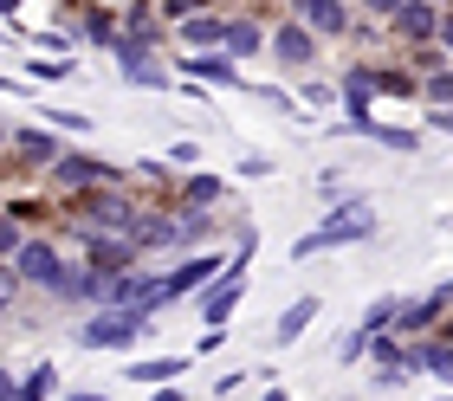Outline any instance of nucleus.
Returning <instances> with one entry per match:
<instances>
[{
    "label": "nucleus",
    "instance_id": "55",
    "mask_svg": "<svg viewBox=\"0 0 453 401\" xmlns=\"http://www.w3.org/2000/svg\"><path fill=\"white\" fill-rule=\"evenodd\" d=\"M65 401H111L104 389H78V395H65Z\"/></svg>",
    "mask_w": 453,
    "mask_h": 401
},
{
    "label": "nucleus",
    "instance_id": "32",
    "mask_svg": "<svg viewBox=\"0 0 453 401\" xmlns=\"http://www.w3.org/2000/svg\"><path fill=\"white\" fill-rule=\"evenodd\" d=\"M39 123H52L58 136H65V130H91L85 111H58V104H39Z\"/></svg>",
    "mask_w": 453,
    "mask_h": 401
},
{
    "label": "nucleus",
    "instance_id": "49",
    "mask_svg": "<svg viewBox=\"0 0 453 401\" xmlns=\"http://www.w3.org/2000/svg\"><path fill=\"white\" fill-rule=\"evenodd\" d=\"M246 382H253V369H226V375H220V382H214V395H240Z\"/></svg>",
    "mask_w": 453,
    "mask_h": 401
},
{
    "label": "nucleus",
    "instance_id": "50",
    "mask_svg": "<svg viewBox=\"0 0 453 401\" xmlns=\"http://www.w3.org/2000/svg\"><path fill=\"white\" fill-rule=\"evenodd\" d=\"M214 350H226V324H208V330H201V356H214Z\"/></svg>",
    "mask_w": 453,
    "mask_h": 401
},
{
    "label": "nucleus",
    "instance_id": "27",
    "mask_svg": "<svg viewBox=\"0 0 453 401\" xmlns=\"http://www.w3.org/2000/svg\"><path fill=\"white\" fill-rule=\"evenodd\" d=\"M52 395H58V363H52V356H39V363L13 382V401H52Z\"/></svg>",
    "mask_w": 453,
    "mask_h": 401
},
{
    "label": "nucleus",
    "instance_id": "36",
    "mask_svg": "<svg viewBox=\"0 0 453 401\" xmlns=\"http://www.w3.org/2000/svg\"><path fill=\"white\" fill-rule=\"evenodd\" d=\"M7 214H13L19 227H39V220H46V201H39V195H13V201H7Z\"/></svg>",
    "mask_w": 453,
    "mask_h": 401
},
{
    "label": "nucleus",
    "instance_id": "19",
    "mask_svg": "<svg viewBox=\"0 0 453 401\" xmlns=\"http://www.w3.org/2000/svg\"><path fill=\"white\" fill-rule=\"evenodd\" d=\"M65 33H72V46L111 52L123 27H117V13H111V7H97V0H85V7H72V27H65Z\"/></svg>",
    "mask_w": 453,
    "mask_h": 401
},
{
    "label": "nucleus",
    "instance_id": "16",
    "mask_svg": "<svg viewBox=\"0 0 453 401\" xmlns=\"http://www.w3.org/2000/svg\"><path fill=\"white\" fill-rule=\"evenodd\" d=\"M402 363H408V375H434L441 389H453V343H447L441 330H427V336H408Z\"/></svg>",
    "mask_w": 453,
    "mask_h": 401
},
{
    "label": "nucleus",
    "instance_id": "59",
    "mask_svg": "<svg viewBox=\"0 0 453 401\" xmlns=\"http://www.w3.org/2000/svg\"><path fill=\"white\" fill-rule=\"evenodd\" d=\"M0 156H7V130H0Z\"/></svg>",
    "mask_w": 453,
    "mask_h": 401
},
{
    "label": "nucleus",
    "instance_id": "2",
    "mask_svg": "<svg viewBox=\"0 0 453 401\" xmlns=\"http://www.w3.org/2000/svg\"><path fill=\"white\" fill-rule=\"evenodd\" d=\"M142 336H156V311H111V305H97L78 318V350H117V356H136Z\"/></svg>",
    "mask_w": 453,
    "mask_h": 401
},
{
    "label": "nucleus",
    "instance_id": "4",
    "mask_svg": "<svg viewBox=\"0 0 453 401\" xmlns=\"http://www.w3.org/2000/svg\"><path fill=\"white\" fill-rule=\"evenodd\" d=\"M111 181H130V168H117L104 156H85V150H58V162L46 168V188L65 195V201L91 195V188H111Z\"/></svg>",
    "mask_w": 453,
    "mask_h": 401
},
{
    "label": "nucleus",
    "instance_id": "6",
    "mask_svg": "<svg viewBox=\"0 0 453 401\" xmlns=\"http://www.w3.org/2000/svg\"><path fill=\"white\" fill-rule=\"evenodd\" d=\"M7 266H13V279H19V285H33V291H46V298H52L58 272H65V252H58V240H52V234H27Z\"/></svg>",
    "mask_w": 453,
    "mask_h": 401
},
{
    "label": "nucleus",
    "instance_id": "26",
    "mask_svg": "<svg viewBox=\"0 0 453 401\" xmlns=\"http://www.w3.org/2000/svg\"><path fill=\"white\" fill-rule=\"evenodd\" d=\"M369 97H395V104H408V97H421V78L408 72V66H376V58H369Z\"/></svg>",
    "mask_w": 453,
    "mask_h": 401
},
{
    "label": "nucleus",
    "instance_id": "29",
    "mask_svg": "<svg viewBox=\"0 0 453 401\" xmlns=\"http://www.w3.org/2000/svg\"><path fill=\"white\" fill-rule=\"evenodd\" d=\"M214 240V214H201V207H181V252H201Z\"/></svg>",
    "mask_w": 453,
    "mask_h": 401
},
{
    "label": "nucleus",
    "instance_id": "28",
    "mask_svg": "<svg viewBox=\"0 0 453 401\" xmlns=\"http://www.w3.org/2000/svg\"><path fill=\"white\" fill-rule=\"evenodd\" d=\"M402 350H408V343H402L395 330H369V363H376V369H408Z\"/></svg>",
    "mask_w": 453,
    "mask_h": 401
},
{
    "label": "nucleus",
    "instance_id": "8",
    "mask_svg": "<svg viewBox=\"0 0 453 401\" xmlns=\"http://www.w3.org/2000/svg\"><path fill=\"white\" fill-rule=\"evenodd\" d=\"M111 58H117V78L130 84V91H169V66H162V52H150V46H136V39H123L117 33V46H111Z\"/></svg>",
    "mask_w": 453,
    "mask_h": 401
},
{
    "label": "nucleus",
    "instance_id": "53",
    "mask_svg": "<svg viewBox=\"0 0 453 401\" xmlns=\"http://www.w3.org/2000/svg\"><path fill=\"white\" fill-rule=\"evenodd\" d=\"M150 401H188V389H169V382H156V395Z\"/></svg>",
    "mask_w": 453,
    "mask_h": 401
},
{
    "label": "nucleus",
    "instance_id": "39",
    "mask_svg": "<svg viewBox=\"0 0 453 401\" xmlns=\"http://www.w3.org/2000/svg\"><path fill=\"white\" fill-rule=\"evenodd\" d=\"M33 46L46 52V58H72V33H58V27H46V33H33Z\"/></svg>",
    "mask_w": 453,
    "mask_h": 401
},
{
    "label": "nucleus",
    "instance_id": "24",
    "mask_svg": "<svg viewBox=\"0 0 453 401\" xmlns=\"http://www.w3.org/2000/svg\"><path fill=\"white\" fill-rule=\"evenodd\" d=\"M220 52H226V58H240V66H246V58H259V52H265V27H259L253 13H226Z\"/></svg>",
    "mask_w": 453,
    "mask_h": 401
},
{
    "label": "nucleus",
    "instance_id": "34",
    "mask_svg": "<svg viewBox=\"0 0 453 401\" xmlns=\"http://www.w3.org/2000/svg\"><path fill=\"white\" fill-rule=\"evenodd\" d=\"M337 363H343V369H357V363H369V330H363V324H357V330H349L343 343H337Z\"/></svg>",
    "mask_w": 453,
    "mask_h": 401
},
{
    "label": "nucleus",
    "instance_id": "9",
    "mask_svg": "<svg viewBox=\"0 0 453 401\" xmlns=\"http://www.w3.org/2000/svg\"><path fill=\"white\" fill-rule=\"evenodd\" d=\"M246 272L253 266H240V259H226L214 279H208V291H195V305H201V324H226L240 311V298H246Z\"/></svg>",
    "mask_w": 453,
    "mask_h": 401
},
{
    "label": "nucleus",
    "instance_id": "37",
    "mask_svg": "<svg viewBox=\"0 0 453 401\" xmlns=\"http://www.w3.org/2000/svg\"><path fill=\"white\" fill-rule=\"evenodd\" d=\"M19 240H27V227H19V220L7 214V207H0V266H7L13 252H19Z\"/></svg>",
    "mask_w": 453,
    "mask_h": 401
},
{
    "label": "nucleus",
    "instance_id": "45",
    "mask_svg": "<svg viewBox=\"0 0 453 401\" xmlns=\"http://www.w3.org/2000/svg\"><path fill=\"white\" fill-rule=\"evenodd\" d=\"M19 291H27V285L13 279V266H0V318H7V311H13V298H19Z\"/></svg>",
    "mask_w": 453,
    "mask_h": 401
},
{
    "label": "nucleus",
    "instance_id": "54",
    "mask_svg": "<svg viewBox=\"0 0 453 401\" xmlns=\"http://www.w3.org/2000/svg\"><path fill=\"white\" fill-rule=\"evenodd\" d=\"M13 382H19V375H13V369H0V401H13Z\"/></svg>",
    "mask_w": 453,
    "mask_h": 401
},
{
    "label": "nucleus",
    "instance_id": "46",
    "mask_svg": "<svg viewBox=\"0 0 453 401\" xmlns=\"http://www.w3.org/2000/svg\"><path fill=\"white\" fill-rule=\"evenodd\" d=\"M253 252H259V234H253V227H240V246H234V252H226V259H240V266H253Z\"/></svg>",
    "mask_w": 453,
    "mask_h": 401
},
{
    "label": "nucleus",
    "instance_id": "31",
    "mask_svg": "<svg viewBox=\"0 0 453 401\" xmlns=\"http://www.w3.org/2000/svg\"><path fill=\"white\" fill-rule=\"evenodd\" d=\"M421 97L453 111V66H434V72H427V78H421Z\"/></svg>",
    "mask_w": 453,
    "mask_h": 401
},
{
    "label": "nucleus",
    "instance_id": "47",
    "mask_svg": "<svg viewBox=\"0 0 453 401\" xmlns=\"http://www.w3.org/2000/svg\"><path fill=\"white\" fill-rule=\"evenodd\" d=\"M434 46L447 52V66H453V7H441V27H434Z\"/></svg>",
    "mask_w": 453,
    "mask_h": 401
},
{
    "label": "nucleus",
    "instance_id": "25",
    "mask_svg": "<svg viewBox=\"0 0 453 401\" xmlns=\"http://www.w3.org/2000/svg\"><path fill=\"white\" fill-rule=\"evenodd\" d=\"M123 375H130L136 389H156V382H181V375H188V356H130V363H123Z\"/></svg>",
    "mask_w": 453,
    "mask_h": 401
},
{
    "label": "nucleus",
    "instance_id": "30",
    "mask_svg": "<svg viewBox=\"0 0 453 401\" xmlns=\"http://www.w3.org/2000/svg\"><path fill=\"white\" fill-rule=\"evenodd\" d=\"M369 136H376L382 150H395V156H415L421 150V130H402V123H369Z\"/></svg>",
    "mask_w": 453,
    "mask_h": 401
},
{
    "label": "nucleus",
    "instance_id": "12",
    "mask_svg": "<svg viewBox=\"0 0 453 401\" xmlns=\"http://www.w3.org/2000/svg\"><path fill=\"white\" fill-rule=\"evenodd\" d=\"M130 240H136L142 259H150V252H181V207H150V201H142Z\"/></svg>",
    "mask_w": 453,
    "mask_h": 401
},
{
    "label": "nucleus",
    "instance_id": "52",
    "mask_svg": "<svg viewBox=\"0 0 453 401\" xmlns=\"http://www.w3.org/2000/svg\"><path fill=\"white\" fill-rule=\"evenodd\" d=\"M357 7H363V19H388V13H395V0H357Z\"/></svg>",
    "mask_w": 453,
    "mask_h": 401
},
{
    "label": "nucleus",
    "instance_id": "58",
    "mask_svg": "<svg viewBox=\"0 0 453 401\" xmlns=\"http://www.w3.org/2000/svg\"><path fill=\"white\" fill-rule=\"evenodd\" d=\"M259 401H285V389H265V395H259Z\"/></svg>",
    "mask_w": 453,
    "mask_h": 401
},
{
    "label": "nucleus",
    "instance_id": "42",
    "mask_svg": "<svg viewBox=\"0 0 453 401\" xmlns=\"http://www.w3.org/2000/svg\"><path fill=\"white\" fill-rule=\"evenodd\" d=\"M169 175H175V168L162 162V156H150V162H136V168H130V181H150V188H162Z\"/></svg>",
    "mask_w": 453,
    "mask_h": 401
},
{
    "label": "nucleus",
    "instance_id": "7",
    "mask_svg": "<svg viewBox=\"0 0 453 401\" xmlns=\"http://www.w3.org/2000/svg\"><path fill=\"white\" fill-rule=\"evenodd\" d=\"M265 52L279 58V72H311L318 58H324V39L311 27H298L292 13L279 19V27H265Z\"/></svg>",
    "mask_w": 453,
    "mask_h": 401
},
{
    "label": "nucleus",
    "instance_id": "48",
    "mask_svg": "<svg viewBox=\"0 0 453 401\" xmlns=\"http://www.w3.org/2000/svg\"><path fill=\"white\" fill-rule=\"evenodd\" d=\"M421 130H441V136H453V111H447V104H427V123H421Z\"/></svg>",
    "mask_w": 453,
    "mask_h": 401
},
{
    "label": "nucleus",
    "instance_id": "22",
    "mask_svg": "<svg viewBox=\"0 0 453 401\" xmlns=\"http://www.w3.org/2000/svg\"><path fill=\"white\" fill-rule=\"evenodd\" d=\"M318 311H324V298H318V291H298V298L279 311V324H273V343H279V350H292L298 336L318 324Z\"/></svg>",
    "mask_w": 453,
    "mask_h": 401
},
{
    "label": "nucleus",
    "instance_id": "3",
    "mask_svg": "<svg viewBox=\"0 0 453 401\" xmlns=\"http://www.w3.org/2000/svg\"><path fill=\"white\" fill-rule=\"evenodd\" d=\"M136 214H142V201L130 195V181H111V188H91V195L72 201L65 234H130Z\"/></svg>",
    "mask_w": 453,
    "mask_h": 401
},
{
    "label": "nucleus",
    "instance_id": "51",
    "mask_svg": "<svg viewBox=\"0 0 453 401\" xmlns=\"http://www.w3.org/2000/svg\"><path fill=\"white\" fill-rule=\"evenodd\" d=\"M408 382H415L408 369H376V389H408Z\"/></svg>",
    "mask_w": 453,
    "mask_h": 401
},
{
    "label": "nucleus",
    "instance_id": "13",
    "mask_svg": "<svg viewBox=\"0 0 453 401\" xmlns=\"http://www.w3.org/2000/svg\"><path fill=\"white\" fill-rule=\"evenodd\" d=\"M78 259L111 279V272L142 266V252H136V240H130V234H78Z\"/></svg>",
    "mask_w": 453,
    "mask_h": 401
},
{
    "label": "nucleus",
    "instance_id": "61",
    "mask_svg": "<svg viewBox=\"0 0 453 401\" xmlns=\"http://www.w3.org/2000/svg\"><path fill=\"white\" fill-rule=\"evenodd\" d=\"M434 401H453V395H434Z\"/></svg>",
    "mask_w": 453,
    "mask_h": 401
},
{
    "label": "nucleus",
    "instance_id": "33",
    "mask_svg": "<svg viewBox=\"0 0 453 401\" xmlns=\"http://www.w3.org/2000/svg\"><path fill=\"white\" fill-rule=\"evenodd\" d=\"M395 305H402V291H382V298L363 311V330H388L395 324Z\"/></svg>",
    "mask_w": 453,
    "mask_h": 401
},
{
    "label": "nucleus",
    "instance_id": "43",
    "mask_svg": "<svg viewBox=\"0 0 453 401\" xmlns=\"http://www.w3.org/2000/svg\"><path fill=\"white\" fill-rule=\"evenodd\" d=\"M162 162H169L175 175H188V168H201V143H175V150L162 156Z\"/></svg>",
    "mask_w": 453,
    "mask_h": 401
},
{
    "label": "nucleus",
    "instance_id": "14",
    "mask_svg": "<svg viewBox=\"0 0 453 401\" xmlns=\"http://www.w3.org/2000/svg\"><path fill=\"white\" fill-rule=\"evenodd\" d=\"M382 27H388L395 46H427L434 27H441V0H395V13H388Z\"/></svg>",
    "mask_w": 453,
    "mask_h": 401
},
{
    "label": "nucleus",
    "instance_id": "40",
    "mask_svg": "<svg viewBox=\"0 0 453 401\" xmlns=\"http://www.w3.org/2000/svg\"><path fill=\"white\" fill-rule=\"evenodd\" d=\"M201 7H208V0H156V19H162V27H175V19H188Z\"/></svg>",
    "mask_w": 453,
    "mask_h": 401
},
{
    "label": "nucleus",
    "instance_id": "21",
    "mask_svg": "<svg viewBox=\"0 0 453 401\" xmlns=\"http://www.w3.org/2000/svg\"><path fill=\"white\" fill-rule=\"evenodd\" d=\"M220 201H226V175H214V168H188V175L175 181V207H201V214H214Z\"/></svg>",
    "mask_w": 453,
    "mask_h": 401
},
{
    "label": "nucleus",
    "instance_id": "18",
    "mask_svg": "<svg viewBox=\"0 0 453 401\" xmlns=\"http://www.w3.org/2000/svg\"><path fill=\"white\" fill-rule=\"evenodd\" d=\"M52 305L97 311V305H104V272H91L85 259H65V272H58V285H52Z\"/></svg>",
    "mask_w": 453,
    "mask_h": 401
},
{
    "label": "nucleus",
    "instance_id": "11",
    "mask_svg": "<svg viewBox=\"0 0 453 401\" xmlns=\"http://www.w3.org/2000/svg\"><path fill=\"white\" fill-rule=\"evenodd\" d=\"M447 311H453V279L434 285L427 298H402V305H395V324H388V330H395L402 343H408V336H427V330L447 318Z\"/></svg>",
    "mask_w": 453,
    "mask_h": 401
},
{
    "label": "nucleus",
    "instance_id": "35",
    "mask_svg": "<svg viewBox=\"0 0 453 401\" xmlns=\"http://www.w3.org/2000/svg\"><path fill=\"white\" fill-rule=\"evenodd\" d=\"M298 104L324 111V104H337V84H331V78H304V84H298Z\"/></svg>",
    "mask_w": 453,
    "mask_h": 401
},
{
    "label": "nucleus",
    "instance_id": "1",
    "mask_svg": "<svg viewBox=\"0 0 453 401\" xmlns=\"http://www.w3.org/2000/svg\"><path fill=\"white\" fill-rule=\"evenodd\" d=\"M376 234H382L376 201L349 188V195L311 227V234H298V240H292V266H298V259H318V252H337V246H363V240H376Z\"/></svg>",
    "mask_w": 453,
    "mask_h": 401
},
{
    "label": "nucleus",
    "instance_id": "57",
    "mask_svg": "<svg viewBox=\"0 0 453 401\" xmlns=\"http://www.w3.org/2000/svg\"><path fill=\"white\" fill-rule=\"evenodd\" d=\"M434 330H441V336H447V343H453V311H447V318H441V324H434Z\"/></svg>",
    "mask_w": 453,
    "mask_h": 401
},
{
    "label": "nucleus",
    "instance_id": "41",
    "mask_svg": "<svg viewBox=\"0 0 453 401\" xmlns=\"http://www.w3.org/2000/svg\"><path fill=\"white\" fill-rule=\"evenodd\" d=\"M343 195H349V188H343V168H324V175H318V201H324V207H337Z\"/></svg>",
    "mask_w": 453,
    "mask_h": 401
},
{
    "label": "nucleus",
    "instance_id": "60",
    "mask_svg": "<svg viewBox=\"0 0 453 401\" xmlns=\"http://www.w3.org/2000/svg\"><path fill=\"white\" fill-rule=\"evenodd\" d=\"M337 401H363V395H337Z\"/></svg>",
    "mask_w": 453,
    "mask_h": 401
},
{
    "label": "nucleus",
    "instance_id": "17",
    "mask_svg": "<svg viewBox=\"0 0 453 401\" xmlns=\"http://www.w3.org/2000/svg\"><path fill=\"white\" fill-rule=\"evenodd\" d=\"M58 150H65V136H58L52 123H46V130H33V123H27V130H7V156L27 162L33 175H46V168L58 162Z\"/></svg>",
    "mask_w": 453,
    "mask_h": 401
},
{
    "label": "nucleus",
    "instance_id": "44",
    "mask_svg": "<svg viewBox=\"0 0 453 401\" xmlns=\"http://www.w3.org/2000/svg\"><path fill=\"white\" fill-rule=\"evenodd\" d=\"M265 175H273V156L246 150V156H240V181H265Z\"/></svg>",
    "mask_w": 453,
    "mask_h": 401
},
{
    "label": "nucleus",
    "instance_id": "20",
    "mask_svg": "<svg viewBox=\"0 0 453 401\" xmlns=\"http://www.w3.org/2000/svg\"><path fill=\"white\" fill-rule=\"evenodd\" d=\"M220 33H226V13H214V7L175 19V46L181 52H220Z\"/></svg>",
    "mask_w": 453,
    "mask_h": 401
},
{
    "label": "nucleus",
    "instance_id": "15",
    "mask_svg": "<svg viewBox=\"0 0 453 401\" xmlns=\"http://www.w3.org/2000/svg\"><path fill=\"white\" fill-rule=\"evenodd\" d=\"M175 78H195V84H208V91H246L240 58H226V52H181Z\"/></svg>",
    "mask_w": 453,
    "mask_h": 401
},
{
    "label": "nucleus",
    "instance_id": "5",
    "mask_svg": "<svg viewBox=\"0 0 453 401\" xmlns=\"http://www.w3.org/2000/svg\"><path fill=\"white\" fill-rule=\"evenodd\" d=\"M220 266H226V252H214V246H201V252H188V259H181V266H169V272H156L150 311L162 318V311H169V305H188V298H195V291H201V285L214 279Z\"/></svg>",
    "mask_w": 453,
    "mask_h": 401
},
{
    "label": "nucleus",
    "instance_id": "10",
    "mask_svg": "<svg viewBox=\"0 0 453 401\" xmlns=\"http://www.w3.org/2000/svg\"><path fill=\"white\" fill-rule=\"evenodd\" d=\"M285 13H292L298 27H311L324 46H343V39H349V19H357V7H349V0H292Z\"/></svg>",
    "mask_w": 453,
    "mask_h": 401
},
{
    "label": "nucleus",
    "instance_id": "38",
    "mask_svg": "<svg viewBox=\"0 0 453 401\" xmlns=\"http://www.w3.org/2000/svg\"><path fill=\"white\" fill-rule=\"evenodd\" d=\"M72 78V58H33V84H65Z\"/></svg>",
    "mask_w": 453,
    "mask_h": 401
},
{
    "label": "nucleus",
    "instance_id": "23",
    "mask_svg": "<svg viewBox=\"0 0 453 401\" xmlns=\"http://www.w3.org/2000/svg\"><path fill=\"white\" fill-rule=\"evenodd\" d=\"M117 27H123V39H136V46H150V52H162V46H169V27L156 19V7H150V0H130V7L117 13Z\"/></svg>",
    "mask_w": 453,
    "mask_h": 401
},
{
    "label": "nucleus",
    "instance_id": "56",
    "mask_svg": "<svg viewBox=\"0 0 453 401\" xmlns=\"http://www.w3.org/2000/svg\"><path fill=\"white\" fill-rule=\"evenodd\" d=\"M19 7H27V0H0V19H13Z\"/></svg>",
    "mask_w": 453,
    "mask_h": 401
}]
</instances>
